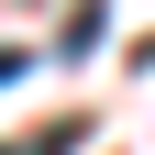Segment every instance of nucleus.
I'll return each mask as SVG.
<instances>
[{"label":"nucleus","mask_w":155,"mask_h":155,"mask_svg":"<svg viewBox=\"0 0 155 155\" xmlns=\"http://www.w3.org/2000/svg\"><path fill=\"white\" fill-rule=\"evenodd\" d=\"M22 78H33V55H22V45H0V89H22Z\"/></svg>","instance_id":"1"}]
</instances>
